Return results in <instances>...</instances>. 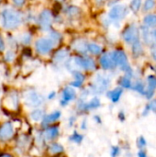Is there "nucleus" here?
I'll return each instance as SVG.
<instances>
[{
	"instance_id": "8",
	"label": "nucleus",
	"mask_w": 156,
	"mask_h": 157,
	"mask_svg": "<svg viewBox=\"0 0 156 157\" xmlns=\"http://www.w3.org/2000/svg\"><path fill=\"white\" fill-rule=\"evenodd\" d=\"M74 63L81 69L86 71H94L96 69V63L92 58L87 57H76L74 59Z\"/></svg>"
},
{
	"instance_id": "35",
	"label": "nucleus",
	"mask_w": 156,
	"mask_h": 157,
	"mask_svg": "<svg viewBox=\"0 0 156 157\" xmlns=\"http://www.w3.org/2000/svg\"><path fill=\"white\" fill-rule=\"evenodd\" d=\"M120 153H121V150L119 146H112L110 149V156L111 157L120 156Z\"/></svg>"
},
{
	"instance_id": "50",
	"label": "nucleus",
	"mask_w": 156,
	"mask_h": 157,
	"mask_svg": "<svg viewBox=\"0 0 156 157\" xmlns=\"http://www.w3.org/2000/svg\"><path fill=\"white\" fill-rule=\"evenodd\" d=\"M58 1H63V0H58Z\"/></svg>"
},
{
	"instance_id": "33",
	"label": "nucleus",
	"mask_w": 156,
	"mask_h": 157,
	"mask_svg": "<svg viewBox=\"0 0 156 157\" xmlns=\"http://www.w3.org/2000/svg\"><path fill=\"white\" fill-rule=\"evenodd\" d=\"M147 145V141L145 140V138L143 136H140L137 140V146L138 148L141 149H144Z\"/></svg>"
},
{
	"instance_id": "19",
	"label": "nucleus",
	"mask_w": 156,
	"mask_h": 157,
	"mask_svg": "<svg viewBox=\"0 0 156 157\" xmlns=\"http://www.w3.org/2000/svg\"><path fill=\"white\" fill-rule=\"evenodd\" d=\"M143 24L144 26L148 28H156V15L155 14H150L144 17L143 18Z\"/></svg>"
},
{
	"instance_id": "9",
	"label": "nucleus",
	"mask_w": 156,
	"mask_h": 157,
	"mask_svg": "<svg viewBox=\"0 0 156 157\" xmlns=\"http://www.w3.org/2000/svg\"><path fill=\"white\" fill-rule=\"evenodd\" d=\"M76 98V92L74 90V87L73 86H65L62 93V99L60 101V104L63 107H65L68 105L71 101L74 100Z\"/></svg>"
},
{
	"instance_id": "2",
	"label": "nucleus",
	"mask_w": 156,
	"mask_h": 157,
	"mask_svg": "<svg viewBox=\"0 0 156 157\" xmlns=\"http://www.w3.org/2000/svg\"><path fill=\"white\" fill-rule=\"evenodd\" d=\"M3 26L6 29H15L21 23L20 15L12 9H5L2 13Z\"/></svg>"
},
{
	"instance_id": "21",
	"label": "nucleus",
	"mask_w": 156,
	"mask_h": 157,
	"mask_svg": "<svg viewBox=\"0 0 156 157\" xmlns=\"http://www.w3.org/2000/svg\"><path fill=\"white\" fill-rule=\"evenodd\" d=\"M74 49L79 52H88V43H86L85 40H77L75 41V44H74Z\"/></svg>"
},
{
	"instance_id": "6",
	"label": "nucleus",
	"mask_w": 156,
	"mask_h": 157,
	"mask_svg": "<svg viewBox=\"0 0 156 157\" xmlns=\"http://www.w3.org/2000/svg\"><path fill=\"white\" fill-rule=\"evenodd\" d=\"M25 103L29 107H39L43 103V97L36 91H28L24 96Z\"/></svg>"
},
{
	"instance_id": "11",
	"label": "nucleus",
	"mask_w": 156,
	"mask_h": 157,
	"mask_svg": "<svg viewBox=\"0 0 156 157\" xmlns=\"http://www.w3.org/2000/svg\"><path fill=\"white\" fill-rule=\"evenodd\" d=\"M101 106L100 99L97 97L93 98L88 102H82L78 105V109L81 111H90L93 109H97Z\"/></svg>"
},
{
	"instance_id": "22",
	"label": "nucleus",
	"mask_w": 156,
	"mask_h": 157,
	"mask_svg": "<svg viewBox=\"0 0 156 157\" xmlns=\"http://www.w3.org/2000/svg\"><path fill=\"white\" fill-rule=\"evenodd\" d=\"M68 56V51L66 49H62V50H59L55 54H54V61L57 62V63H60V62H63V60H65Z\"/></svg>"
},
{
	"instance_id": "44",
	"label": "nucleus",
	"mask_w": 156,
	"mask_h": 157,
	"mask_svg": "<svg viewBox=\"0 0 156 157\" xmlns=\"http://www.w3.org/2000/svg\"><path fill=\"white\" fill-rule=\"evenodd\" d=\"M81 129L82 130H86V121H83V122L81 123Z\"/></svg>"
},
{
	"instance_id": "36",
	"label": "nucleus",
	"mask_w": 156,
	"mask_h": 157,
	"mask_svg": "<svg viewBox=\"0 0 156 157\" xmlns=\"http://www.w3.org/2000/svg\"><path fill=\"white\" fill-rule=\"evenodd\" d=\"M51 40L54 42H58L60 40H61V35L59 34V33H57V32H51Z\"/></svg>"
},
{
	"instance_id": "38",
	"label": "nucleus",
	"mask_w": 156,
	"mask_h": 157,
	"mask_svg": "<svg viewBox=\"0 0 156 157\" xmlns=\"http://www.w3.org/2000/svg\"><path fill=\"white\" fill-rule=\"evenodd\" d=\"M148 106H149V108H150L151 111L155 112L156 113V98L153 99V100L148 104Z\"/></svg>"
},
{
	"instance_id": "37",
	"label": "nucleus",
	"mask_w": 156,
	"mask_h": 157,
	"mask_svg": "<svg viewBox=\"0 0 156 157\" xmlns=\"http://www.w3.org/2000/svg\"><path fill=\"white\" fill-rule=\"evenodd\" d=\"M151 56L154 59V61L156 62V44L154 43L153 45H151Z\"/></svg>"
},
{
	"instance_id": "4",
	"label": "nucleus",
	"mask_w": 156,
	"mask_h": 157,
	"mask_svg": "<svg viewBox=\"0 0 156 157\" xmlns=\"http://www.w3.org/2000/svg\"><path fill=\"white\" fill-rule=\"evenodd\" d=\"M110 80L108 76L104 75H97L95 78V81L91 86V89L94 93H103L109 86Z\"/></svg>"
},
{
	"instance_id": "15",
	"label": "nucleus",
	"mask_w": 156,
	"mask_h": 157,
	"mask_svg": "<svg viewBox=\"0 0 156 157\" xmlns=\"http://www.w3.org/2000/svg\"><path fill=\"white\" fill-rule=\"evenodd\" d=\"M59 128L56 126L53 127H50L48 129H46L43 132V138L46 141H52L54 139H56L59 136Z\"/></svg>"
},
{
	"instance_id": "41",
	"label": "nucleus",
	"mask_w": 156,
	"mask_h": 157,
	"mask_svg": "<svg viewBox=\"0 0 156 157\" xmlns=\"http://www.w3.org/2000/svg\"><path fill=\"white\" fill-rule=\"evenodd\" d=\"M13 2H14V4H15L16 6H23V5H24L25 0H13Z\"/></svg>"
},
{
	"instance_id": "48",
	"label": "nucleus",
	"mask_w": 156,
	"mask_h": 157,
	"mask_svg": "<svg viewBox=\"0 0 156 157\" xmlns=\"http://www.w3.org/2000/svg\"><path fill=\"white\" fill-rule=\"evenodd\" d=\"M4 49V42H3V40L0 38V51H2Z\"/></svg>"
},
{
	"instance_id": "7",
	"label": "nucleus",
	"mask_w": 156,
	"mask_h": 157,
	"mask_svg": "<svg viewBox=\"0 0 156 157\" xmlns=\"http://www.w3.org/2000/svg\"><path fill=\"white\" fill-rule=\"evenodd\" d=\"M53 41L51 39H46V38H41L39 39L36 43H35V47L36 50L40 54H47L49 53L52 48H53Z\"/></svg>"
},
{
	"instance_id": "20",
	"label": "nucleus",
	"mask_w": 156,
	"mask_h": 157,
	"mask_svg": "<svg viewBox=\"0 0 156 157\" xmlns=\"http://www.w3.org/2000/svg\"><path fill=\"white\" fill-rule=\"evenodd\" d=\"M63 151H64L63 146L58 143H53L49 146V152L51 155H59V154L63 153Z\"/></svg>"
},
{
	"instance_id": "12",
	"label": "nucleus",
	"mask_w": 156,
	"mask_h": 157,
	"mask_svg": "<svg viewBox=\"0 0 156 157\" xmlns=\"http://www.w3.org/2000/svg\"><path fill=\"white\" fill-rule=\"evenodd\" d=\"M14 135V127L11 122H5L0 127V140L7 141Z\"/></svg>"
},
{
	"instance_id": "40",
	"label": "nucleus",
	"mask_w": 156,
	"mask_h": 157,
	"mask_svg": "<svg viewBox=\"0 0 156 157\" xmlns=\"http://www.w3.org/2000/svg\"><path fill=\"white\" fill-rule=\"evenodd\" d=\"M118 118H119V120L121 121V122H123L125 120H126V117H125V114L121 111V112H120L119 113V115H118Z\"/></svg>"
},
{
	"instance_id": "3",
	"label": "nucleus",
	"mask_w": 156,
	"mask_h": 157,
	"mask_svg": "<svg viewBox=\"0 0 156 157\" xmlns=\"http://www.w3.org/2000/svg\"><path fill=\"white\" fill-rule=\"evenodd\" d=\"M122 39L129 44H133L140 40L139 29L135 24L129 25L122 32Z\"/></svg>"
},
{
	"instance_id": "32",
	"label": "nucleus",
	"mask_w": 156,
	"mask_h": 157,
	"mask_svg": "<svg viewBox=\"0 0 156 157\" xmlns=\"http://www.w3.org/2000/svg\"><path fill=\"white\" fill-rule=\"evenodd\" d=\"M155 6V0H145L143 5V10L144 11H150L154 9Z\"/></svg>"
},
{
	"instance_id": "47",
	"label": "nucleus",
	"mask_w": 156,
	"mask_h": 157,
	"mask_svg": "<svg viewBox=\"0 0 156 157\" xmlns=\"http://www.w3.org/2000/svg\"><path fill=\"white\" fill-rule=\"evenodd\" d=\"M74 121H75V118L74 117H72V118H70V126H72L74 123Z\"/></svg>"
},
{
	"instance_id": "18",
	"label": "nucleus",
	"mask_w": 156,
	"mask_h": 157,
	"mask_svg": "<svg viewBox=\"0 0 156 157\" xmlns=\"http://www.w3.org/2000/svg\"><path fill=\"white\" fill-rule=\"evenodd\" d=\"M141 30H142V36H143V39L144 42L147 45H153L154 40H153V37H152V32L149 31L148 27L143 26Z\"/></svg>"
},
{
	"instance_id": "13",
	"label": "nucleus",
	"mask_w": 156,
	"mask_h": 157,
	"mask_svg": "<svg viewBox=\"0 0 156 157\" xmlns=\"http://www.w3.org/2000/svg\"><path fill=\"white\" fill-rule=\"evenodd\" d=\"M156 90V76L154 75H149L147 77V87L145 91V97L150 99L154 95Z\"/></svg>"
},
{
	"instance_id": "31",
	"label": "nucleus",
	"mask_w": 156,
	"mask_h": 157,
	"mask_svg": "<svg viewBox=\"0 0 156 157\" xmlns=\"http://www.w3.org/2000/svg\"><path fill=\"white\" fill-rule=\"evenodd\" d=\"M142 6V0H131V9L132 12L137 13Z\"/></svg>"
},
{
	"instance_id": "42",
	"label": "nucleus",
	"mask_w": 156,
	"mask_h": 157,
	"mask_svg": "<svg viewBox=\"0 0 156 157\" xmlns=\"http://www.w3.org/2000/svg\"><path fill=\"white\" fill-rule=\"evenodd\" d=\"M152 37H153V40H154V43L156 44V29L152 31Z\"/></svg>"
},
{
	"instance_id": "10",
	"label": "nucleus",
	"mask_w": 156,
	"mask_h": 157,
	"mask_svg": "<svg viewBox=\"0 0 156 157\" xmlns=\"http://www.w3.org/2000/svg\"><path fill=\"white\" fill-rule=\"evenodd\" d=\"M39 22L40 25V28L43 30H49L51 26V22H52V15L51 12L48 9L43 10L39 17Z\"/></svg>"
},
{
	"instance_id": "28",
	"label": "nucleus",
	"mask_w": 156,
	"mask_h": 157,
	"mask_svg": "<svg viewBox=\"0 0 156 157\" xmlns=\"http://www.w3.org/2000/svg\"><path fill=\"white\" fill-rule=\"evenodd\" d=\"M133 90L137 91L138 93L142 94V95H145V91H146V87H145V85L142 82V81H137L134 85H132V87H131Z\"/></svg>"
},
{
	"instance_id": "49",
	"label": "nucleus",
	"mask_w": 156,
	"mask_h": 157,
	"mask_svg": "<svg viewBox=\"0 0 156 157\" xmlns=\"http://www.w3.org/2000/svg\"><path fill=\"white\" fill-rule=\"evenodd\" d=\"M1 157H12L11 155H2Z\"/></svg>"
},
{
	"instance_id": "23",
	"label": "nucleus",
	"mask_w": 156,
	"mask_h": 157,
	"mask_svg": "<svg viewBox=\"0 0 156 157\" xmlns=\"http://www.w3.org/2000/svg\"><path fill=\"white\" fill-rule=\"evenodd\" d=\"M131 51H132V55L134 57H140L143 54V46H142V43H141L140 40L132 44Z\"/></svg>"
},
{
	"instance_id": "43",
	"label": "nucleus",
	"mask_w": 156,
	"mask_h": 157,
	"mask_svg": "<svg viewBox=\"0 0 156 157\" xmlns=\"http://www.w3.org/2000/svg\"><path fill=\"white\" fill-rule=\"evenodd\" d=\"M108 0H94V2L97 4V5H103L105 2H107Z\"/></svg>"
},
{
	"instance_id": "5",
	"label": "nucleus",
	"mask_w": 156,
	"mask_h": 157,
	"mask_svg": "<svg viewBox=\"0 0 156 157\" xmlns=\"http://www.w3.org/2000/svg\"><path fill=\"white\" fill-rule=\"evenodd\" d=\"M128 14V7L125 5L119 4L113 6L108 11V17L114 21H119L123 19Z\"/></svg>"
},
{
	"instance_id": "39",
	"label": "nucleus",
	"mask_w": 156,
	"mask_h": 157,
	"mask_svg": "<svg viewBox=\"0 0 156 157\" xmlns=\"http://www.w3.org/2000/svg\"><path fill=\"white\" fill-rule=\"evenodd\" d=\"M138 157H148L147 155V153L144 149H141L139 152H138V155H137Z\"/></svg>"
},
{
	"instance_id": "45",
	"label": "nucleus",
	"mask_w": 156,
	"mask_h": 157,
	"mask_svg": "<svg viewBox=\"0 0 156 157\" xmlns=\"http://www.w3.org/2000/svg\"><path fill=\"white\" fill-rule=\"evenodd\" d=\"M94 119H95V121H96V122H97V123H101V118L99 117V116H97V115H96V116H94Z\"/></svg>"
},
{
	"instance_id": "30",
	"label": "nucleus",
	"mask_w": 156,
	"mask_h": 157,
	"mask_svg": "<svg viewBox=\"0 0 156 157\" xmlns=\"http://www.w3.org/2000/svg\"><path fill=\"white\" fill-rule=\"evenodd\" d=\"M79 13H80V9L74 6H71L66 9V14L69 17H75V16L79 15Z\"/></svg>"
},
{
	"instance_id": "14",
	"label": "nucleus",
	"mask_w": 156,
	"mask_h": 157,
	"mask_svg": "<svg viewBox=\"0 0 156 157\" xmlns=\"http://www.w3.org/2000/svg\"><path fill=\"white\" fill-rule=\"evenodd\" d=\"M99 63L104 70H109L116 66V63H114V61L111 57V54H108V53H106L101 56V58L99 60Z\"/></svg>"
},
{
	"instance_id": "27",
	"label": "nucleus",
	"mask_w": 156,
	"mask_h": 157,
	"mask_svg": "<svg viewBox=\"0 0 156 157\" xmlns=\"http://www.w3.org/2000/svg\"><path fill=\"white\" fill-rule=\"evenodd\" d=\"M8 102H9V104L6 105V108H8V109H17V98L16 96L13 97V96L11 95V96L7 97V98L5 99L4 103H8Z\"/></svg>"
},
{
	"instance_id": "1",
	"label": "nucleus",
	"mask_w": 156,
	"mask_h": 157,
	"mask_svg": "<svg viewBox=\"0 0 156 157\" xmlns=\"http://www.w3.org/2000/svg\"><path fill=\"white\" fill-rule=\"evenodd\" d=\"M110 54L116 65L120 66V68L125 72L126 75L131 77L132 75V69L129 63L126 53L123 51H114Z\"/></svg>"
},
{
	"instance_id": "25",
	"label": "nucleus",
	"mask_w": 156,
	"mask_h": 157,
	"mask_svg": "<svg viewBox=\"0 0 156 157\" xmlns=\"http://www.w3.org/2000/svg\"><path fill=\"white\" fill-rule=\"evenodd\" d=\"M88 52L94 55H98L102 52V47L97 43H88Z\"/></svg>"
},
{
	"instance_id": "46",
	"label": "nucleus",
	"mask_w": 156,
	"mask_h": 157,
	"mask_svg": "<svg viewBox=\"0 0 156 157\" xmlns=\"http://www.w3.org/2000/svg\"><path fill=\"white\" fill-rule=\"evenodd\" d=\"M55 95H56V93H55V92H51V93L48 96V98H49V99H52V98H54Z\"/></svg>"
},
{
	"instance_id": "16",
	"label": "nucleus",
	"mask_w": 156,
	"mask_h": 157,
	"mask_svg": "<svg viewBox=\"0 0 156 157\" xmlns=\"http://www.w3.org/2000/svg\"><path fill=\"white\" fill-rule=\"evenodd\" d=\"M122 94H123V88H121V87H116V88L108 91V94H107V96H108V98H109V100L111 102L117 103V102L120 101Z\"/></svg>"
},
{
	"instance_id": "29",
	"label": "nucleus",
	"mask_w": 156,
	"mask_h": 157,
	"mask_svg": "<svg viewBox=\"0 0 156 157\" xmlns=\"http://www.w3.org/2000/svg\"><path fill=\"white\" fill-rule=\"evenodd\" d=\"M84 140V135L83 134H80L78 132L74 131L73 132V134L70 136V141H72L73 143L74 144H80Z\"/></svg>"
},
{
	"instance_id": "26",
	"label": "nucleus",
	"mask_w": 156,
	"mask_h": 157,
	"mask_svg": "<svg viewBox=\"0 0 156 157\" xmlns=\"http://www.w3.org/2000/svg\"><path fill=\"white\" fill-rule=\"evenodd\" d=\"M120 85L123 88H127V89L131 88L132 87V83H131V77L128 76V75H125V76L120 77Z\"/></svg>"
},
{
	"instance_id": "34",
	"label": "nucleus",
	"mask_w": 156,
	"mask_h": 157,
	"mask_svg": "<svg viewBox=\"0 0 156 157\" xmlns=\"http://www.w3.org/2000/svg\"><path fill=\"white\" fill-rule=\"evenodd\" d=\"M73 75H74V78L75 81H79V82L84 83V81H85V75L82 73H80L78 71H74L73 72Z\"/></svg>"
},
{
	"instance_id": "17",
	"label": "nucleus",
	"mask_w": 156,
	"mask_h": 157,
	"mask_svg": "<svg viewBox=\"0 0 156 157\" xmlns=\"http://www.w3.org/2000/svg\"><path fill=\"white\" fill-rule=\"evenodd\" d=\"M61 116H62L61 111L55 110V111L50 113L49 115H47V116H45L43 118V120H42V125L43 126H47V125H49L51 123H53V122L57 121L61 118Z\"/></svg>"
},
{
	"instance_id": "24",
	"label": "nucleus",
	"mask_w": 156,
	"mask_h": 157,
	"mask_svg": "<svg viewBox=\"0 0 156 157\" xmlns=\"http://www.w3.org/2000/svg\"><path fill=\"white\" fill-rule=\"evenodd\" d=\"M44 117H45V116H44L43 110L39 109L33 110V111L30 113V118H31V120L34 121H40L43 120Z\"/></svg>"
}]
</instances>
